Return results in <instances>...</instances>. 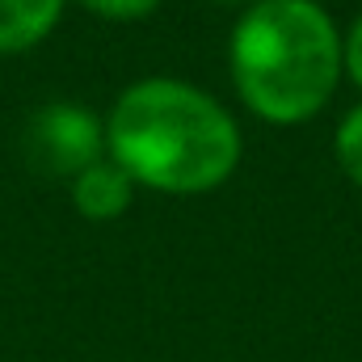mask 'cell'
Segmentation results:
<instances>
[{
    "mask_svg": "<svg viewBox=\"0 0 362 362\" xmlns=\"http://www.w3.org/2000/svg\"><path fill=\"white\" fill-rule=\"evenodd\" d=\"M101 21H144L160 8V0H76Z\"/></svg>",
    "mask_w": 362,
    "mask_h": 362,
    "instance_id": "obj_7",
    "label": "cell"
},
{
    "mask_svg": "<svg viewBox=\"0 0 362 362\" xmlns=\"http://www.w3.org/2000/svg\"><path fill=\"white\" fill-rule=\"evenodd\" d=\"M240 127L211 97L177 76H148L114 97L105 156L144 189L194 198L240 169Z\"/></svg>",
    "mask_w": 362,
    "mask_h": 362,
    "instance_id": "obj_1",
    "label": "cell"
},
{
    "mask_svg": "<svg viewBox=\"0 0 362 362\" xmlns=\"http://www.w3.org/2000/svg\"><path fill=\"white\" fill-rule=\"evenodd\" d=\"M25 156L47 177H76L105 156V118L81 101H47L25 122Z\"/></svg>",
    "mask_w": 362,
    "mask_h": 362,
    "instance_id": "obj_3",
    "label": "cell"
},
{
    "mask_svg": "<svg viewBox=\"0 0 362 362\" xmlns=\"http://www.w3.org/2000/svg\"><path fill=\"white\" fill-rule=\"evenodd\" d=\"M236 97L270 127L312 122L341 81V34L316 0H253L228 38Z\"/></svg>",
    "mask_w": 362,
    "mask_h": 362,
    "instance_id": "obj_2",
    "label": "cell"
},
{
    "mask_svg": "<svg viewBox=\"0 0 362 362\" xmlns=\"http://www.w3.org/2000/svg\"><path fill=\"white\" fill-rule=\"evenodd\" d=\"M215 4H245V0H215Z\"/></svg>",
    "mask_w": 362,
    "mask_h": 362,
    "instance_id": "obj_9",
    "label": "cell"
},
{
    "mask_svg": "<svg viewBox=\"0 0 362 362\" xmlns=\"http://www.w3.org/2000/svg\"><path fill=\"white\" fill-rule=\"evenodd\" d=\"M68 194H72V206L89 223H110V219L127 215V206L135 198V181L127 177L110 156H101L97 165H89L85 173H76L68 181Z\"/></svg>",
    "mask_w": 362,
    "mask_h": 362,
    "instance_id": "obj_4",
    "label": "cell"
},
{
    "mask_svg": "<svg viewBox=\"0 0 362 362\" xmlns=\"http://www.w3.org/2000/svg\"><path fill=\"white\" fill-rule=\"evenodd\" d=\"M333 156L341 165V173L362 189V105H354L341 122H337V135H333Z\"/></svg>",
    "mask_w": 362,
    "mask_h": 362,
    "instance_id": "obj_6",
    "label": "cell"
},
{
    "mask_svg": "<svg viewBox=\"0 0 362 362\" xmlns=\"http://www.w3.org/2000/svg\"><path fill=\"white\" fill-rule=\"evenodd\" d=\"M341 72H346V76L362 89V13L354 17L350 34L341 38Z\"/></svg>",
    "mask_w": 362,
    "mask_h": 362,
    "instance_id": "obj_8",
    "label": "cell"
},
{
    "mask_svg": "<svg viewBox=\"0 0 362 362\" xmlns=\"http://www.w3.org/2000/svg\"><path fill=\"white\" fill-rule=\"evenodd\" d=\"M68 0H0V55H25L55 34Z\"/></svg>",
    "mask_w": 362,
    "mask_h": 362,
    "instance_id": "obj_5",
    "label": "cell"
}]
</instances>
